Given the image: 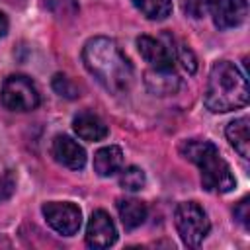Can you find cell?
I'll return each instance as SVG.
<instances>
[{
	"mask_svg": "<svg viewBox=\"0 0 250 250\" xmlns=\"http://www.w3.org/2000/svg\"><path fill=\"white\" fill-rule=\"evenodd\" d=\"M86 70L111 94H123L133 82V64L109 37H92L82 49Z\"/></svg>",
	"mask_w": 250,
	"mask_h": 250,
	"instance_id": "cell-1",
	"label": "cell"
},
{
	"mask_svg": "<svg viewBox=\"0 0 250 250\" xmlns=\"http://www.w3.org/2000/svg\"><path fill=\"white\" fill-rule=\"evenodd\" d=\"M8 33V18L4 12H0V39Z\"/></svg>",
	"mask_w": 250,
	"mask_h": 250,
	"instance_id": "cell-24",
	"label": "cell"
},
{
	"mask_svg": "<svg viewBox=\"0 0 250 250\" xmlns=\"http://www.w3.org/2000/svg\"><path fill=\"white\" fill-rule=\"evenodd\" d=\"M146 86L158 96L174 94L178 90V76L172 70H150L146 74Z\"/></svg>",
	"mask_w": 250,
	"mask_h": 250,
	"instance_id": "cell-15",
	"label": "cell"
},
{
	"mask_svg": "<svg viewBox=\"0 0 250 250\" xmlns=\"http://www.w3.org/2000/svg\"><path fill=\"white\" fill-rule=\"evenodd\" d=\"M0 100L10 111H31L39 105L41 96L31 78L25 74H12L2 84Z\"/></svg>",
	"mask_w": 250,
	"mask_h": 250,
	"instance_id": "cell-5",
	"label": "cell"
},
{
	"mask_svg": "<svg viewBox=\"0 0 250 250\" xmlns=\"http://www.w3.org/2000/svg\"><path fill=\"white\" fill-rule=\"evenodd\" d=\"M72 129L82 141H90V143L104 141L107 137V133H109L107 125L92 111H80L72 119Z\"/></svg>",
	"mask_w": 250,
	"mask_h": 250,
	"instance_id": "cell-11",
	"label": "cell"
},
{
	"mask_svg": "<svg viewBox=\"0 0 250 250\" xmlns=\"http://www.w3.org/2000/svg\"><path fill=\"white\" fill-rule=\"evenodd\" d=\"M145 182H146V176H145V172L139 166H129V168L121 170V174H119V186L123 189H127V191L143 189Z\"/></svg>",
	"mask_w": 250,
	"mask_h": 250,
	"instance_id": "cell-18",
	"label": "cell"
},
{
	"mask_svg": "<svg viewBox=\"0 0 250 250\" xmlns=\"http://www.w3.org/2000/svg\"><path fill=\"white\" fill-rule=\"evenodd\" d=\"M47 225L62 236H72L82 227V211L68 201H49L41 207Z\"/></svg>",
	"mask_w": 250,
	"mask_h": 250,
	"instance_id": "cell-6",
	"label": "cell"
},
{
	"mask_svg": "<svg viewBox=\"0 0 250 250\" xmlns=\"http://www.w3.org/2000/svg\"><path fill=\"white\" fill-rule=\"evenodd\" d=\"M53 90H55L59 96L68 98V100H72V98L78 96V88H76V86L70 82V78L64 76V74H55V78H53Z\"/></svg>",
	"mask_w": 250,
	"mask_h": 250,
	"instance_id": "cell-19",
	"label": "cell"
},
{
	"mask_svg": "<svg viewBox=\"0 0 250 250\" xmlns=\"http://www.w3.org/2000/svg\"><path fill=\"white\" fill-rule=\"evenodd\" d=\"M14 189H16L14 176L12 174H2L0 176V203H4L6 199H10L12 193H14Z\"/></svg>",
	"mask_w": 250,
	"mask_h": 250,
	"instance_id": "cell-23",
	"label": "cell"
},
{
	"mask_svg": "<svg viewBox=\"0 0 250 250\" xmlns=\"http://www.w3.org/2000/svg\"><path fill=\"white\" fill-rule=\"evenodd\" d=\"M115 240H117V229L113 219L104 209H96L90 215V221L86 227V244L90 248L102 250V248L113 246Z\"/></svg>",
	"mask_w": 250,
	"mask_h": 250,
	"instance_id": "cell-7",
	"label": "cell"
},
{
	"mask_svg": "<svg viewBox=\"0 0 250 250\" xmlns=\"http://www.w3.org/2000/svg\"><path fill=\"white\" fill-rule=\"evenodd\" d=\"M174 55H176V59L182 62V66H184L189 74H193V72L197 70V59H195L193 51H191L188 45H180V47L174 51Z\"/></svg>",
	"mask_w": 250,
	"mask_h": 250,
	"instance_id": "cell-21",
	"label": "cell"
},
{
	"mask_svg": "<svg viewBox=\"0 0 250 250\" xmlns=\"http://www.w3.org/2000/svg\"><path fill=\"white\" fill-rule=\"evenodd\" d=\"M45 10L57 20H72L78 16V0H43Z\"/></svg>",
	"mask_w": 250,
	"mask_h": 250,
	"instance_id": "cell-17",
	"label": "cell"
},
{
	"mask_svg": "<svg viewBox=\"0 0 250 250\" xmlns=\"http://www.w3.org/2000/svg\"><path fill=\"white\" fill-rule=\"evenodd\" d=\"M209 12L215 27L230 29L244 23L248 16V2L246 0H213Z\"/></svg>",
	"mask_w": 250,
	"mask_h": 250,
	"instance_id": "cell-9",
	"label": "cell"
},
{
	"mask_svg": "<svg viewBox=\"0 0 250 250\" xmlns=\"http://www.w3.org/2000/svg\"><path fill=\"white\" fill-rule=\"evenodd\" d=\"M117 213H119V219L125 230H135L137 227L145 223L148 209L145 201L135 199V197H125V199H117Z\"/></svg>",
	"mask_w": 250,
	"mask_h": 250,
	"instance_id": "cell-13",
	"label": "cell"
},
{
	"mask_svg": "<svg viewBox=\"0 0 250 250\" xmlns=\"http://www.w3.org/2000/svg\"><path fill=\"white\" fill-rule=\"evenodd\" d=\"M248 98L250 90L246 74L230 61L215 62L203 94L205 107L213 113H227L244 107L248 104Z\"/></svg>",
	"mask_w": 250,
	"mask_h": 250,
	"instance_id": "cell-2",
	"label": "cell"
},
{
	"mask_svg": "<svg viewBox=\"0 0 250 250\" xmlns=\"http://www.w3.org/2000/svg\"><path fill=\"white\" fill-rule=\"evenodd\" d=\"M174 225H176V230L182 242L191 248L199 246L211 230V223H209L205 209L195 201H184L176 207Z\"/></svg>",
	"mask_w": 250,
	"mask_h": 250,
	"instance_id": "cell-4",
	"label": "cell"
},
{
	"mask_svg": "<svg viewBox=\"0 0 250 250\" xmlns=\"http://www.w3.org/2000/svg\"><path fill=\"white\" fill-rule=\"evenodd\" d=\"M225 133H227L229 143L234 146V150L242 158H248L250 156V119L248 117L232 119L227 125V131Z\"/></svg>",
	"mask_w": 250,
	"mask_h": 250,
	"instance_id": "cell-14",
	"label": "cell"
},
{
	"mask_svg": "<svg viewBox=\"0 0 250 250\" xmlns=\"http://www.w3.org/2000/svg\"><path fill=\"white\" fill-rule=\"evenodd\" d=\"M123 166V150L117 145L102 146L94 154V172L102 178H109L117 174Z\"/></svg>",
	"mask_w": 250,
	"mask_h": 250,
	"instance_id": "cell-12",
	"label": "cell"
},
{
	"mask_svg": "<svg viewBox=\"0 0 250 250\" xmlns=\"http://www.w3.org/2000/svg\"><path fill=\"white\" fill-rule=\"evenodd\" d=\"M133 6L146 20H152V21L166 20L174 10L172 0H133Z\"/></svg>",
	"mask_w": 250,
	"mask_h": 250,
	"instance_id": "cell-16",
	"label": "cell"
},
{
	"mask_svg": "<svg viewBox=\"0 0 250 250\" xmlns=\"http://www.w3.org/2000/svg\"><path fill=\"white\" fill-rule=\"evenodd\" d=\"M234 219L244 227V229H250V197H242L236 205H234Z\"/></svg>",
	"mask_w": 250,
	"mask_h": 250,
	"instance_id": "cell-22",
	"label": "cell"
},
{
	"mask_svg": "<svg viewBox=\"0 0 250 250\" xmlns=\"http://www.w3.org/2000/svg\"><path fill=\"white\" fill-rule=\"evenodd\" d=\"M211 2L213 0H182V8H184L186 16L199 20V18H203L209 12Z\"/></svg>",
	"mask_w": 250,
	"mask_h": 250,
	"instance_id": "cell-20",
	"label": "cell"
},
{
	"mask_svg": "<svg viewBox=\"0 0 250 250\" xmlns=\"http://www.w3.org/2000/svg\"><path fill=\"white\" fill-rule=\"evenodd\" d=\"M137 49L152 70H172L176 55L174 49L168 47L164 41L150 35H141L137 37Z\"/></svg>",
	"mask_w": 250,
	"mask_h": 250,
	"instance_id": "cell-8",
	"label": "cell"
},
{
	"mask_svg": "<svg viewBox=\"0 0 250 250\" xmlns=\"http://www.w3.org/2000/svg\"><path fill=\"white\" fill-rule=\"evenodd\" d=\"M53 158L70 170H82L86 164V150L78 141H74L68 135H57L51 145Z\"/></svg>",
	"mask_w": 250,
	"mask_h": 250,
	"instance_id": "cell-10",
	"label": "cell"
},
{
	"mask_svg": "<svg viewBox=\"0 0 250 250\" xmlns=\"http://www.w3.org/2000/svg\"><path fill=\"white\" fill-rule=\"evenodd\" d=\"M180 154L193 162L201 172V186L209 193H229L236 188L234 174L219 148L205 139H186L180 145Z\"/></svg>",
	"mask_w": 250,
	"mask_h": 250,
	"instance_id": "cell-3",
	"label": "cell"
}]
</instances>
